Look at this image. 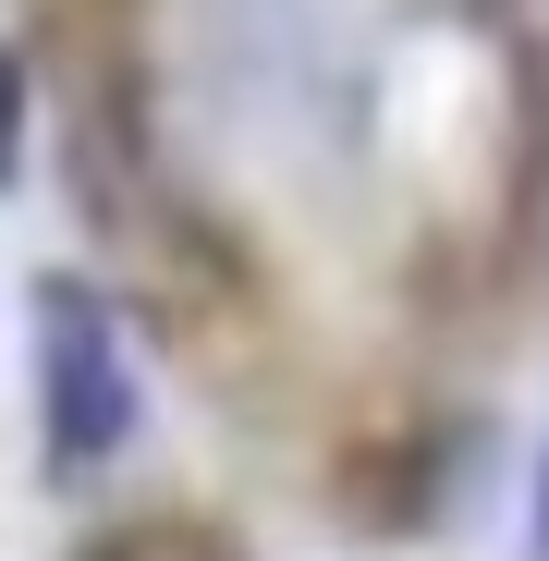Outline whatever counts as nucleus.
<instances>
[{
    "label": "nucleus",
    "mask_w": 549,
    "mask_h": 561,
    "mask_svg": "<svg viewBox=\"0 0 549 561\" xmlns=\"http://www.w3.org/2000/svg\"><path fill=\"white\" fill-rule=\"evenodd\" d=\"M25 342H37V451H49V477H99L135 439V354H123V330L99 306V280L37 268Z\"/></svg>",
    "instance_id": "f257e3e1"
},
{
    "label": "nucleus",
    "mask_w": 549,
    "mask_h": 561,
    "mask_svg": "<svg viewBox=\"0 0 549 561\" xmlns=\"http://www.w3.org/2000/svg\"><path fill=\"white\" fill-rule=\"evenodd\" d=\"M25 123H37V73H25L13 37H0V196L25 183Z\"/></svg>",
    "instance_id": "f03ea898"
},
{
    "label": "nucleus",
    "mask_w": 549,
    "mask_h": 561,
    "mask_svg": "<svg viewBox=\"0 0 549 561\" xmlns=\"http://www.w3.org/2000/svg\"><path fill=\"white\" fill-rule=\"evenodd\" d=\"M525 525H537V561H549V451H537V513Z\"/></svg>",
    "instance_id": "7ed1b4c3"
},
{
    "label": "nucleus",
    "mask_w": 549,
    "mask_h": 561,
    "mask_svg": "<svg viewBox=\"0 0 549 561\" xmlns=\"http://www.w3.org/2000/svg\"><path fill=\"white\" fill-rule=\"evenodd\" d=\"M73 561H135V537H99V549H73Z\"/></svg>",
    "instance_id": "20e7f679"
}]
</instances>
